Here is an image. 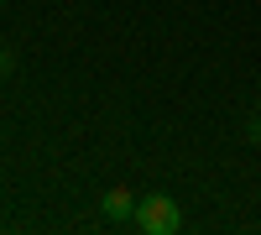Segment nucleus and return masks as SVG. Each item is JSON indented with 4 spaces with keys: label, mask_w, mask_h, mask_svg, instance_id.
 Instances as JSON below:
<instances>
[{
    "label": "nucleus",
    "mask_w": 261,
    "mask_h": 235,
    "mask_svg": "<svg viewBox=\"0 0 261 235\" xmlns=\"http://www.w3.org/2000/svg\"><path fill=\"white\" fill-rule=\"evenodd\" d=\"M105 220L110 225L136 220V194H130V188H110V194H105Z\"/></svg>",
    "instance_id": "f03ea898"
},
{
    "label": "nucleus",
    "mask_w": 261,
    "mask_h": 235,
    "mask_svg": "<svg viewBox=\"0 0 261 235\" xmlns=\"http://www.w3.org/2000/svg\"><path fill=\"white\" fill-rule=\"evenodd\" d=\"M136 230H146V235H178V230H183L178 199H172V194H146V199H136Z\"/></svg>",
    "instance_id": "f257e3e1"
},
{
    "label": "nucleus",
    "mask_w": 261,
    "mask_h": 235,
    "mask_svg": "<svg viewBox=\"0 0 261 235\" xmlns=\"http://www.w3.org/2000/svg\"><path fill=\"white\" fill-rule=\"evenodd\" d=\"M11 68H16V58H11V53H6V47H0V79H6V73H11Z\"/></svg>",
    "instance_id": "7ed1b4c3"
}]
</instances>
